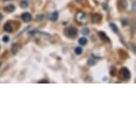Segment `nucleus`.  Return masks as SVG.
Segmentation results:
<instances>
[{
    "label": "nucleus",
    "instance_id": "obj_1",
    "mask_svg": "<svg viewBox=\"0 0 136 136\" xmlns=\"http://www.w3.org/2000/svg\"><path fill=\"white\" fill-rule=\"evenodd\" d=\"M76 20L79 23H85L86 22V14L84 12H78L76 15Z\"/></svg>",
    "mask_w": 136,
    "mask_h": 136
},
{
    "label": "nucleus",
    "instance_id": "obj_2",
    "mask_svg": "<svg viewBox=\"0 0 136 136\" xmlns=\"http://www.w3.org/2000/svg\"><path fill=\"white\" fill-rule=\"evenodd\" d=\"M67 34H68L69 37L73 38V37L77 36V34H78V29H76V28H74V27H70L67 30Z\"/></svg>",
    "mask_w": 136,
    "mask_h": 136
},
{
    "label": "nucleus",
    "instance_id": "obj_3",
    "mask_svg": "<svg viewBox=\"0 0 136 136\" xmlns=\"http://www.w3.org/2000/svg\"><path fill=\"white\" fill-rule=\"evenodd\" d=\"M21 19L23 20L24 22H29L32 20V15L29 13H23L21 14Z\"/></svg>",
    "mask_w": 136,
    "mask_h": 136
},
{
    "label": "nucleus",
    "instance_id": "obj_4",
    "mask_svg": "<svg viewBox=\"0 0 136 136\" xmlns=\"http://www.w3.org/2000/svg\"><path fill=\"white\" fill-rule=\"evenodd\" d=\"M121 73H122V75H123V77H124V79H126V80H128V79L131 78L130 71H129V70H128L126 68H124V69H122V70H121Z\"/></svg>",
    "mask_w": 136,
    "mask_h": 136
},
{
    "label": "nucleus",
    "instance_id": "obj_5",
    "mask_svg": "<svg viewBox=\"0 0 136 136\" xmlns=\"http://www.w3.org/2000/svg\"><path fill=\"white\" fill-rule=\"evenodd\" d=\"M4 29H5V31L7 32V33H11L13 31V28H12V25L10 22H6L5 24V26H4Z\"/></svg>",
    "mask_w": 136,
    "mask_h": 136
},
{
    "label": "nucleus",
    "instance_id": "obj_6",
    "mask_svg": "<svg viewBox=\"0 0 136 136\" xmlns=\"http://www.w3.org/2000/svg\"><path fill=\"white\" fill-rule=\"evenodd\" d=\"M58 17H59V13L58 12H53L52 13L50 14L49 18L52 21H56V20H58Z\"/></svg>",
    "mask_w": 136,
    "mask_h": 136
},
{
    "label": "nucleus",
    "instance_id": "obj_7",
    "mask_svg": "<svg viewBox=\"0 0 136 136\" xmlns=\"http://www.w3.org/2000/svg\"><path fill=\"white\" fill-rule=\"evenodd\" d=\"M99 37L101 38V40H104V41H110V38H108V36L105 34L104 32H102V31H101V32H99Z\"/></svg>",
    "mask_w": 136,
    "mask_h": 136
},
{
    "label": "nucleus",
    "instance_id": "obj_8",
    "mask_svg": "<svg viewBox=\"0 0 136 136\" xmlns=\"http://www.w3.org/2000/svg\"><path fill=\"white\" fill-rule=\"evenodd\" d=\"M20 6L22 9H26L29 6V1L28 0H21L20 3Z\"/></svg>",
    "mask_w": 136,
    "mask_h": 136
},
{
    "label": "nucleus",
    "instance_id": "obj_9",
    "mask_svg": "<svg viewBox=\"0 0 136 136\" xmlns=\"http://www.w3.org/2000/svg\"><path fill=\"white\" fill-rule=\"evenodd\" d=\"M6 12L13 13L15 10V6H13V5H9V6H7L6 7Z\"/></svg>",
    "mask_w": 136,
    "mask_h": 136
},
{
    "label": "nucleus",
    "instance_id": "obj_10",
    "mask_svg": "<svg viewBox=\"0 0 136 136\" xmlns=\"http://www.w3.org/2000/svg\"><path fill=\"white\" fill-rule=\"evenodd\" d=\"M101 20V16L100 14H94L93 16V20L94 22H100Z\"/></svg>",
    "mask_w": 136,
    "mask_h": 136
},
{
    "label": "nucleus",
    "instance_id": "obj_11",
    "mask_svg": "<svg viewBox=\"0 0 136 136\" xmlns=\"http://www.w3.org/2000/svg\"><path fill=\"white\" fill-rule=\"evenodd\" d=\"M78 43L79 45H85L87 44V39L85 38H81L78 39Z\"/></svg>",
    "mask_w": 136,
    "mask_h": 136
},
{
    "label": "nucleus",
    "instance_id": "obj_12",
    "mask_svg": "<svg viewBox=\"0 0 136 136\" xmlns=\"http://www.w3.org/2000/svg\"><path fill=\"white\" fill-rule=\"evenodd\" d=\"M110 27L111 28V29H112V30L115 32V33H117V32H118V28H117V27L114 23H110Z\"/></svg>",
    "mask_w": 136,
    "mask_h": 136
},
{
    "label": "nucleus",
    "instance_id": "obj_13",
    "mask_svg": "<svg viewBox=\"0 0 136 136\" xmlns=\"http://www.w3.org/2000/svg\"><path fill=\"white\" fill-rule=\"evenodd\" d=\"M82 52H83V50H82V48L80 46H77L75 48V52L77 55H80L82 53Z\"/></svg>",
    "mask_w": 136,
    "mask_h": 136
},
{
    "label": "nucleus",
    "instance_id": "obj_14",
    "mask_svg": "<svg viewBox=\"0 0 136 136\" xmlns=\"http://www.w3.org/2000/svg\"><path fill=\"white\" fill-rule=\"evenodd\" d=\"M82 33H83L84 35H88V34H89V29H88V28H84V29H83Z\"/></svg>",
    "mask_w": 136,
    "mask_h": 136
},
{
    "label": "nucleus",
    "instance_id": "obj_15",
    "mask_svg": "<svg viewBox=\"0 0 136 136\" xmlns=\"http://www.w3.org/2000/svg\"><path fill=\"white\" fill-rule=\"evenodd\" d=\"M17 45H16V44H13V53H16L17 52Z\"/></svg>",
    "mask_w": 136,
    "mask_h": 136
},
{
    "label": "nucleus",
    "instance_id": "obj_16",
    "mask_svg": "<svg viewBox=\"0 0 136 136\" xmlns=\"http://www.w3.org/2000/svg\"><path fill=\"white\" fill-rule=\"evenodd\" d=\"M3 41L5 42V43L9 42V41H10V38H9L8 36H5V37H3Z\"/></svg>",
    "mask_w": 136,
    "mask_h": 136
},
{
    "label": "nucleus",
    "instance_id": "obj_17",
    "mask_svg": "<svg viewBox=\"0 0 136 136\" xmlns=\"http://www.w3.org/2000/svg\"><path fill=\"white\" fill-rule=\"evenodd\" d=\"M88 65H90V66H92V65H93V64L95 63V61H94V60H93V59H91V60H89L88 61Z\"/></svg>",
    "mask_w": 136,
    "mask_h": 136
},
{
    "label": "nucleus",
    "instance_id": "obj_18",
    "mask_svg": "<svg viewBox=\"0 0 136 136\" xmlns=\"http://www.w3.org/2000/svg\"><path fill=\"white\" fill-rule=\"evenodd\" d=\"M127 23H128V21H127V20H126V19H124V20H122V25H123V26H126V25H127Z\"/></svg>",
    "mask_w": 136,
    "mask_h": 136
},
{
    "label": "nucleus",
    "instance_id": "obj_19",
    "mask_svg": "<svg viewBox=\"0 0 136 136\" xmlns=\"http://www.w3.org/2000/svg\"><path fill=\"white\" fill-rule=\"evenodd\" d=\"M114 69H115V68L113 67V68H112V70H111V75H112V76H115V75H116V73L114 72Z\"/></svg>",
    "mask_w": 136,
    "mask_h": 136
},
{
    "label": "nucleus",
    "instance_id": "obj_20",
    "mask_svg": "<svg viewBox=\"0 0 136 136\" xmlns=\"http://www.w3.org/2000/svg\"><path fill=\"white\" fill-rule=\"evenodd\" d=\"M42 19H43V15H40V16H39V18H38V19H37V20H41Z\"/></svg>",
    "mask_w": 136,
    "mask_h": 136
},
{
    "label": "nucleus",
    "instance_id": "obj_21",
    "mask_svg": "<svg viewBox=\"0 0 136 136\" xmlns=\"http://www.w3.org/2000/svg\"><path fill=\"white\" fill-rule=\"evenodd\" d=\"M2 19H3V15L1 14V13H0V20H2Z\"/></svg>",
    "mask_w": 136,
    "mask_h": 136
},
{
    "label": "nucleus",
    "instance_id": "obj_22",
    "mask_svg": "<svg viewBox=\"0 0 136 136\" xmlns=\"http://www.w3.org/2000/svg\"><path fill=\"white\" fill-rule=\"evenodd\" d=\"M133 52H135V46L134 45L133 46Z\"/></svg>",
    "mask_w": 136,
    "mask_h": 136
},
{
    "label": "nucleus",
    "instance_id": "obj_23",
    "mask_svg": "<svg viewBox=\"0 0 136 136\" xmlns=\"http://www.w3.org/2000/svg\"><path fill=\"white\" fill-rule=\"evenodd\" d=\"M76 1H77V2H79V3H80V2H82L83 0H76Z\"/></svg>",
    "mask_w": 136,
    "mask_h": 136
},
{
    "label": "nucleus",
    "instance_id": "obj_24",
    "mask_svg": "<svg viewBox=\"0 0 136 136\" xmlns=\"http://www.w3.org/2000/svg\"><path fill=\"white\" fill-rule=\"evenodd\" d=\"M0 49H1V47H0Z\"/></svg>",
    "mask_w": 136,
    "mask_h": 136
},
{
    "label": "nucleus",
    "instance_id": "obj_25",
    "mask_svg": "<svg viewBox=\"0 0 136 136\" xmlns=\"http://www.w3.org/2000/svg\"><path fill=\"white\" fill-rule=\"evenodd\" d=\"M5 1H6V0H5Z\"/></svg>",
    "mask_w": 136,
    "mask_h": 136
}]
</instances>
